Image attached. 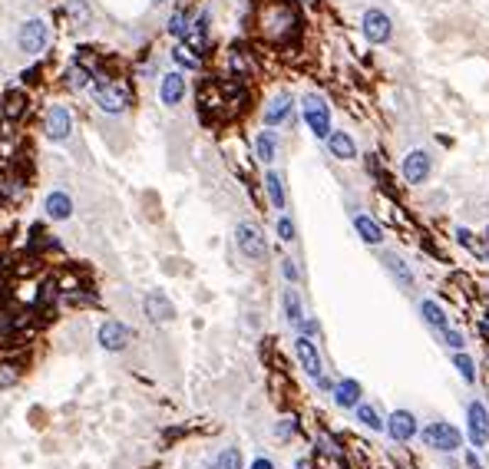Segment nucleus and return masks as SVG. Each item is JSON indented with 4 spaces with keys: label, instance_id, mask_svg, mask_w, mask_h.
Instances as JSON below:
<instances>
[{
    "label": "nucleus",
    "instance_id": "1a4fd4ad",
    "mask_svg": "<svg viewBox=\"0 0 489 469\" xmlns=\"http://www.w3.org/2000/svg\"><path fill=\"white\" fill-rule=\"evenodd\" d=\"M97 106L109 116H119L129 106V89L119 83H99L97 87Z\"/></svg>",
    "mask_w": 489,
    "mask_h": 469
},
{
    "label": "nucleus",
    "instance_id": "6e6552de",
    "mask_svg": "<svg viewBox=\"0 0 489 469\" xmlns=\"http://www.w3.org/2000/svg\"><path fill=\"white\" fill-rule=\"evenodd\" d=\"M387 433H390L393 443H410L417 433H420V423H417V413L413 410H393L387 416Z\"/></svg>",
    "mask_w": 489,
    "mask_h": 469
},
{
    "label": "nucleus",
    "instance_id": "ddd939ff",
    "mask_svg": "<svg viewBox=\"0 0 489 469\" xmlns=\"http://www.w3.org/2000/svg\"><path fill=\"white\" fill-rule=\"evenodd\" d=\"M70 133H73V116H70L63 106H50L47 109V136L53 143H67Z\"/></svg>",
    "mask_w": 489,
    "mask_h": 469
},
{
    "label": "nucleus",
    "instance_id": "ea45409f",
    "mask_svg": "<svg viewBox=\"0 0 489 469\" xmlns=\"http://www.w3.org/2000/svg\"><path fill=\"white\" fill-rule=\"evenodd\" d=\"M456 238H460V245H466V248H473V251H483V248H480V241L473 238V231H466V228H456Z\"/></svg>",
    "mask_w": 489,
    "mask_h": 469
},
{
    "label": "nucleus",
    "instance_id": "20e7f679",
    "mask_svg": "<svg viewBox=\"0 0 489 469\" xmlns=\"http://www.w3.org/2000/svg\"><path fill=\"white\" fill-rule=\"evenodd\" d=\"M301 109H304L307 129H311L317 139H327V136H331V109H327L324 99H321L317 93H307L304 103H301Z\"/></svg>",
    "mask_w": 489,
    "mask_h": 469
},
{
    "label": "nucleus",
    "instance_id": "0eeeda50",
    "mask_svg": "<svg viewBox=\"0 0 489 469\" xmlns=\"http://www.w3.org/2000/svg\"><path fill=\"white\" fill-rule=\"evenodd\" d=\"M400 172H403V179H407L410 185L430 182V175H433V155L427 153V149H413V153H407V159H403Z\"/></svg>",
    "mask_w": 489,
    "mask_h": 469
},
{
    "label": "nucleus",
    "instance_id": "cd10ccee",
    "mask_svg": "<svg viewBox=\"0 0 489 469\" xmlns=\"http://www.w3.org/2000/svg\"><path fill=\"white\" fill-rule=\"evenodd\" d=\"M453 367H456V374L463 377V383H476V360H473L470 354H466V351H456V354H453Z\"/></svg>",
    "mask_w": 489,
    "mask_h": 469
},
{
    "label": "nucleus",
    "instance_id": "393cba45",
    "mask_svg": "<svg viewBox=\"0 0 489 469\" xmlns=\"http://www.w3.org/2000/svg\"><path fill=\"white\" fill-rule=\"evenodd\" d=\"M205 30H209V13H199L195 23H189V33H185V47L189 50H205Z\"/></svg>",
    "mask_w": 489,
    "mask_h": 469
},
{
    "label": "nucleus",
    "instance_id": "2f4dec72",
    "mask_svg": "<svg viewBox=\"0 0 489 469\" xmlns=\"http://www.w3.org/2000/svg\"><path fill=\"white\" fill-rule=\"evenodd\" d=\"M89 83H93V73H89L87 67H73V70H70V87H73V89H87Z\"/></svg>",
    "mask_w": 489,
    "mask_h": 469
},
{
    "label": "nucleus",
    "instance_id": "a878e982",
    "mask_svg": "<svg viewBox=\"0 0 489 469\" xmlns=\"http://www.w3.org/2000/svg\"><path fill=\"white\" fill-rule=\"evenodd\" d=\"M265 189H268V199H271V205H275L278 211L288 205V199H285V179H281L275 169H271V172H265Z\"/></svg>",
    "mask_w": 489,
    "mask_h": 469
},
{
    "label": "nucleus",
    "instance_id": "f03ea898",
    "mask_svg": "<svg viewBox=\"0 0 489 469\" xmlns=\"http://www.w3.org/2000/svg\"><path fill=\"white\" fill-rule=\"evenodd\" d=\"M466 440L476 450H489V407L483 400L466 403Z\"/></svg>",
    "mask_w": 489,
    "mask_h": 469
},
{
    "label": "nucleus",
    "instance_id": "c9c22d12",
    "mask_svg": "<svg viewBox=\"0 0 489 469\" xmlns=\"http://www.w3.org/2000/svg\"><path fill=\"white\" fill-rule=\"evenodd\" d=\"M20 380V367L17 364H0V387H13Z\"/></svg>",
    "mask_w": 489,
    "mask_h": 469
},
{
    "label": "nucleus",
    "instance_id": "7c9ffc66",
    "mask_svg": "<svg viewBox=\"0 0 489 469\" xmlns=\"http://www.w3.org/2000/svg\"><path fill=\"white\" fill-rule=\"evenodd\" d=\"M172 60L179 63V67H185V70H199V57H195L189 47H175L172 50Z\"/></svg>",
    "mask_w": 489,
    "mask_h": 469
},
{
    "label": "nucleus",
    "instance_id": "7ed1b4c3",
    "mask_svg": "<svg viewBox=\"0 0 489 469\" xmlns=\"http://www.w3.org/2000/svg\"><path fill=\"white\" fill-rule=\"evenodd\" d=\"M235 245H238V251L248 261L268 258V241H265V235H261V228L255 221H241L238 228H235Z\"/></svg>",
    "mask_w": 489,
    "mask_h": 469
},
{
    "label": "nucleus",
    "instance_id": "bb28decb",
    "mask_svg": "<svg viewBox=\"0 0 489 469\" xmlns=\"http://www.w3.org/2000/svg\"><path fill=\"white\" fill-rule=\"evenodd\" d=\"M265 20H268V33H271V37H281V33H285V30H288L291 23H295L291 10H285V7H275Z\"/></svg>",
    "mask_w": 489,
    "mask_h": 469
},
{
    "label": "nucleus",
    "instance_id": "9b49d317",
    "mask_svg": "<svg viewBox=\"0 0 489 469\" xmlns=\"http://www.w3.org/2000/svg\"><path fill=\"white\" fill-rule=\"evenodd\" d=\"M361 30H364V37L370 40V43H387L393 33V23L384 10H367L364 20H361Z\"/></svg>",
    "mask_w": 489,
    "mask_h": 469
},
{
    "label": "nucleus",
    "instance_id": "c03bdc74",
    "mask_svg": "<svg viewBox=\"0 0 489 469\" xmlns=\"http://www.w3.org/2000/svg\"><path fill=\"white\" fill-rule=\"evenodd\" d=\"M295 469H307V463H297V466Z\"/></svg>",
    "mask_w": 489,
    "mask_h": 469
},
{
    "label": "nucleus",
    "instance_id": "473e14b6",
    "mask_svg": "<svg viewBox=\"0 0 489 469\" xmlns=\"http://www.w3.org/2000/svg\"><path fill=\"white\" fill-rule=\"evenodd\" d=\"M169 33L172 37H185L189 33V17H185V10H175L172 20H169Z\"/></svg>",
    "mask_w": 489,
    "mask_h": 469
},
{
    "label": "nucleus",
    "instance_id": "4be33fe9",
    "mask_svg": "<svg viewBox=\"0 0 489 469\" xmlns=\"http://www.w3.org/2000/svg\"><path fill=\"white\" fill-rule=\"evenodd\" d=\"M43 209H47V215L53 221H67L70 215H73V199H70L67 192H50Z\"/></svg>",
    "mask_w": 489,
    "mask_h": 469
},
{
    "label": "nucleus",
    "instance_id": "e433bc0d",
    "mask_svg": "<svg viewBox=\"0 0 489 469\" xmlns=\"http://www.w3.org/2000/svg\"><path fill=\"white\" fill-rule=\"evenodd\" d=\"M295 430H297L295 416H285V420L275 426V436H278V440H288V436H295Z\"/></svg>",
    "mask_w": 489,
    "mask_h": 469
},
{
    "label": "nucleus",
    "instance_id": "f8f14e48",
    "mask_svg": "<svg viewBox=\"0 0 489 469\" xmlns=\"http://www.w3.org/2000/svg\"><path fill=\"white\" fill-rule=\"evenodd\" d=\"M380 261H384V268L393 275V281L403 287V291H413L417 287V275H413L410 261H403L397 251H380Z\"/></svg>",
    "mask_w": 489,
    "mask_h": 469
},
{
    "label": "nucleus",
    "instance_id": "f3484780",
    "mask_svg": "<svg viewBox=\"0 0 489 469\" xmlns=\"http://www.w3.org/2000/svg\"><path fill=\"white\" fill-rule=\"evenodd\" d=\"M185 96V77L182 73H165L163 83H159V99L165 106H179Z\"/></svg>",
    "mask_w": 489,
    "mask_h": 469
},
{
    "label": "nucleus",
    "instance_id": "c756f323",
    "mask_svg": "<svg viewBox=\"0 0 489 469\" xmlns=\"http://www.w3.org/2000/svg\"><path fill=\"white\" fill-rule=\"evenodd\" d=\"M440 341L450 347L453 354H456V351H466V334H463V331H456V327H446V331L440 334Z\"/></svg>",
    "mask_w": 489,
    "mask_h": 469
},
{
    "label": "nucleus",
    "instance_id": "5701e85b",
    "mask_svg": "<svg viewBox=\"0 0 489 469\" xmlns=\"http://www.w3.org/2000/svg\"><path fill=\"white\" fill-rule=\"evenodd\" d=\"M291 106H295V103H291V96L288 93H278L268 103V109H265V126H281L291 116Z\"/></svg>",
    "mask_w": 489,
    "mask_h": 469
},
{
    "label": "nucleus",
    "instance_id": "09e8293b",
    "mask_svg": "<svg viewBox=\"0 0 489 469\" xmlns=\"http://www.w3.org/2000/svg\"><path fill=\"white\" fill-rule=\"evenodd\" d=\"M486 317H489V314H486Z\"/></svg>",
    "mask_w": 489,
    "mask_h": 469
},
{
    "label": "nucleus",
    "instance_id": "aec40b11",
    "mask_svg": "<svg viewBox=\"0 0 489 469\" xmlns=\"http://www.w3.org/2000/svg\"><path fill=\"white\" fill-rule=\"evenodd\" d=\"M354 416H357V423H361V426H367L370 433H384L387 430V420L380 416V410H377L374 403H364V400H361L354 407Z\"/></svg>",
    "mask_w": 489,
    "mask_h": 469
},
{
    "label": "nucleus",
    "instance_id": "a211bd4d",
    "mask_svg": "<svg viewBox=\"0 0 489 469\" xmlns=\"http://www.w3.org/2000/svg\"><path fill=\"white\" fill-rule=\"evenodd\" d=\"M327 153L334 155V159H341V162H351V159H357V143L347 133L337 129V133L327 136Z\"/></svg>",
    "mask_w": 489,
    "mask_h": 469
},
{
    "label": "nucleus",
    "instance_id": "6ab92c4d",
    "mask_svg": "<svg viewBox=\"0 0 489 469\" xmlns=\"http://www.w3.org/2000/svg\"><path fill=\"white\" fill-rule=\"evenodd\" d=\"M354 228L361 235V241H367V245H384V228L364 211H354Z\"/></svg>",
    "mask_w": 489,
    "mask_h": 469
},
{
    "label": "nucleus",
    "instance_id": "de8ad7c7",
    "mask_svg": "<svg viewBox=\"0 0 489 469\" xmlns=\"http://www.w3.org/2000/svg\"><path fill=\"white\" fill-rule=\"evenodd\" d=\"M486 261H489V251H486Z\"/></svg>",
    "mask_w": 489,
    "mask_h": 469
},
{
    "label": "nucleus",
    "instance_id": "9d476101",
    "mask_svg": "<svg viewBox=\"0 0 489 469\" xmlns=\"http://www.w3.org/2000/svg\"><path fill=\"white\" fill-rule=\"evenodd\" d=\"M99 347L103 351H109V354H119V351H126L129 347V341H133V331L126 324H119V321H106L103 327H99Z\"/></svg>",
    "mask_w": 489,
    "mask_h": 469
},
{
    "label": "nucleus",
    "instance_id": "2eb2a0df",
    "mask_svg": "<svg viewBox=\"0 0 489 469\" xmlns=\"http://www.w3.org/2000/svg\"><path fill=\"white\" fill-rule=\"evenodd\" d=\"M331 400L341 407V410H354L357 403L364 400V387L354 380V377H344V380L334 383V393H331Z\"/></svg>",
    "mask_w": 489,
    "mask_h": 469
},
{
    "label": "nucleus",
    "instance_id": "423d86ee",
    "mask_svg": "<svg viewBox=\"0 0 489 469\" xmlns=\"http://www.w3.org/2000/svg\"><path fill=\"white\" fill-rule=\"evenodd\" d=\"M295 357H297V364H301V370H304L311 380L324 377V360H321V351H317L314 337L297 334L295 337Z\"/></svg>",
    "mask_w": 489,
    "mask_h": 469
},
{
    "label": "nucleus",
    "instance_id": "37998d69",
    "mask_svg": "<svg viewBox=\"0 0 489 469\" xmlns=\"http://www.w3.org/2000/svg\"><path fill=\"white\" fill-rule=\"evenodd\" d=\"M480 337H483V341H486V344H489V324H480Z\"/></svg>",
    "mask_w": 489,
    "mask_h": 469
},
{
    "label": "nucleus",
    "instance_id": "79ce46f5",
    "mask_svg": "<svg viewBox=\"0 0 489 469\" xmlns=\"http://www.w3.org/2000/svg\"><path fill=\"white\" fill-rule=\"evenodd\" d=\"M463 460H466V466H470V469H483V466H480V460H476V456H473V453H466V456H463Z\"/></svg>",
    "mask_w": 489,
    "mask_h": 469
},
{
    "label": "nucleus",
    "instance_id": "f257e3e1",
    "mask_svg": "<svg viewBox=\"0 0 489 469\" xmlns=\"http://www.w3.org/2000/svg\"><path fill=\"white\" fill-rule=\"evenodd\" d=\"M423 446H430L436 453H460L463 450V433L446 420H430L420 430Z\"/></svg>",
    "mask_w": 489,
    "mask_h": 469
},
{
    "label": "nucleus",
    "instance_id": "58836bf2",
    "mask_svg": "<svg viewBox=\"0 0 489 469\" xmlns=\"http://www.w3.org/2000/svg\"><path fill=\"white\" fill-rule=\"evenodd\" d=\"M281 275L288 278V285H297V278H301V275H297V265L291 258H281Z\"/></svg>",
    "mask_w": 489,
    "mask_h": 469
},
{
    "label": "nucleus",
    "instance_id": "dca6fc26",
    "mask_svg": "<svg viewBox=\"0 0 489 469\" xmlns=\"http://www.w3.org/2000/svg\"><path fill=\"white\" fill-rule=\"evenodd\" d=\"M281 307H285V321L295 331H301V324H304V304H301V294H297L295 285H288L281 291Z\"/></svg>",
    "mask_w": 489,
    "mask_h": 469
},
{
    "label": "nucleus",
    "instance_id": "c85d7f7f",
    "mask_svg": "<svg viewBox=\"0 0 489 469\" xmlns=\"http://www.w3.org/2000/svg\"><path fill=\"white\" fill-rule=\"evenodd\" d=\"M215 466L219 469H241V450L238 446H225V450L215 456Z\"/></svg>",
    "mask_w": 489,
    "mask_h": 469
},
{
    "label": "nucleus",
    "instance_id": "a19ab883",
    "mask_svg": "<svg viewBox=\"0 0 489 469\" xmlns=\"http://www.w3.org/2000/svg\"><path fill=\"white\" fill-rule=\"evenodd\" d=\"M251 469H275V463H271L268 456H255V460H251Z\"/></svg>",
    "mask_w": 489,
    "mask_h": 469
},
{
    "label": "nucleus",
    "instance_id": "b1692460",
    "mask_svg": "<svg viewBox=\"0 0 489 469\" xmlns=\"http://www.w3.org/2000/svg\"><path fill=\"white\" fill-rule=\"evenodd\" d=\"M255 155H258L265 165L275 162V155H278V136L271 133V129H261L258 139H255Z\"/></svg>",
    "mask_w": 489,
    "mask_h": 469
},
{
    "label": "nucleus",
    "instance_id": "39448f33",
    "mask_svg": "<svg viewBox=\"0 0 489 469\" xmlns=\"http://www.w3.org/2000/svg\"><path fill=\"white\" fill-rule=\"evenodd\" d=\"M47 40H50V27H47V20H27L23 27H20L17 33V47L23 50V53H30V57H37V53H43L47 50Z\"/></svg>",
    "mask_w": 489,
    "mask_h": 469
},
{
    "label": "nucleus",
    "instance_id": "a18cd8bd",
    "mask_svg": "<svg viewBox=\"0 0 489 469\" xmlns=\"http://www.w3.org/2000/svg\"><path fill=\"white\" fill-rule=\"evenodd\" d=\"M153 4H155V7H159V4H163V0H153Z\"/></svg>",
    "mask_w": 489,
    "mask_h": 469
},
{
    "label": "nucleus",
    "instance_id": "49530a36",
    "mask_svg": "<svg viewBox=\"0 0 489 469\" xmlns=\"http://www.w3.org/2000/svg\"><path fill=\"white\" fill-rule=\"evenodd\" d=\"M304 4H314V0H304Z\"/></svg>",
    "mask_w": 489,
    "mask_h": 469
},
{
    "label": "nucleus",
    "instance_id": "4c0bfd02",
    "mask_svg": "<svg viewBox=\"0 0 489 469\" xmlns=\"http://www.w3.org/2000/svg\"><path fill=\"white\" fill-rule=\"evenodd\" d=\"M4 113H7V116H20V113H23V96L10 93L7 96V106H4Z\"/></svg>",
    "mask_w": 489,
    "mask_h": 469
},
{
    "label": "nucleus",
    "instance_id": "72a5a7b5",
    "mask_svg": "<svg viewBox=\"0 0 489 469\" xmlns=\"http://www.w3.org/2000/svg\"><path fill=\"white\" fill-rule=\"evenodd\" d=\"M67 13L77 23H89V7H87V0H70L67 4Z\"/></svg>",
    "mask_w": 489,
    "mask_h": 469
},
{
    "label": "nucleus",
    "instance_id": "f704fd0d",
    "mask_svg": "<svg viewBox=\"0 0 489 469\" xmlns=\"http://www.w3.org/2000/svg\"><path fill=\"white\" fill-rule=\"evenodd\" d=\"M275 228H278V238H281V241H295V238H297L295 221H291L288 215H278V221H275Z\"/></svg>",
    "mask_w": 489,
    "mask_h": 469
},
{
    "label": "nucleus",
    "instance_id": "4468645a",
    "mask_svg": "<svg viewBox=\"0 0 489 469\" xmlns=\"http://www.w3.org/2000/svg\"><path fill=\"white\" fill-rule=\"evenodd\" d=\"M143 311L149 314V321H155V324H169V321L175 317L172 301H169L163 291H149L145 301H143Z\"/></svg>",
    "mask_w": 489,
    "mask_h": 469
},
{
    "label": "nucleus",
    "instance_id": "412c9836",
    "mask_svg": "<svg viewBox=\"0 0 489 469\" xmlns=\"http://www.w3.org/2000/svg\"><path fill=\"white\" fill-rule=\"evenodd\" d=\"M420 317H423V324L430 327V331H436V334H443V331L450 327V321H446V314H443V307L436 304L433 297L420 301Z\"/></svg>",
    "mask_w": 489,
    "mask_h": 469
}]
</instances>
